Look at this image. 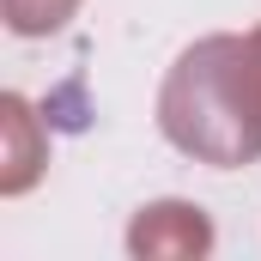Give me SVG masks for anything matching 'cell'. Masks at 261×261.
<instances>
[{"mask_svg":"<svg viewBox=\"0 0 261 261\" xmlns=\"http://www.w3.org/2000/svg\"><path fill=\"white\" fill-rule=\"evenodd\" d=\"M158 134L213 170L261 158V24L189 43L158 85Z\"/></svg>","mask_w":261,"mask_h":261,"instance_id":"obj_1","label":"cell"},{"mask_svg":"<svg viewBox=\"0 0 261 261\" xmlns=\"http://www.w3.org/2000/svg\"><path fill=\"white\" fill-rule=\"evenodd\" d=\"M213 249V219L195 200H146L128 225L134 261H200Z\"/></svg>","mask_w":261,"mask_h":261,"instance_id":"obj_2","label":"cell"},{"mask_svg":"<svg viewBox=\"0 0 261 261\" xmlns=\"http://www.w3.org/2000/svg\"><path fill=\"white\" fill-rule=\"evenodd\" d=\"M43 170H49V134L18 91H6L0 97V195L37 189Z\"/></svg>","mask_w":261,"mask_h":261,"instance_id":"obj_3","label":"cell"},{"mask_svg":"<svg viewBox=\"0 0 261 261\" xmlns=\"http://www.w3.org/2000/svg\"><path fill=\"white\" fill-rule=\"evenodd\" d=\"M85 0H0V18L12 37H55L79 18Z\"/></svg>","mask_w":261,"mask_h":261,"instance_id":"obj_4","label":"cell"}]
</instances>
